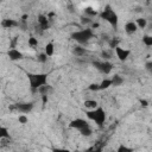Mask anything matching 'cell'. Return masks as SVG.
<instances>
[{"instance_id":"obj_29","label":"cell","mask_w":152,"mask_h":152,"mask_svg":"<svg viewBox=\"0 0 152 152\" xmlns=\"http://www.w3.org/2000/svg\"><path fill=\"white\" fill-rule=\"evenodd\" d=\"M28 45L32 46V48H36L38 45V39L36 37H30L28 38Z\"/></svg>"},{"instance_id":"obj_1","label":"cell","mask_w":152,"mask_h":152,"mask_svg":"<svg viewBox=\"0 0 152 152\" xmlns=\"http://www.w3.org/2000/svg\"><path fill=\"white\" fill-rule=\"evenodd\" d=\"M30 87L33 91H38V89L45 84H48V75L46 74H28Z\"/></svg>"},{"instance_id":"obj_6","label":"cell","mask_w":152,"mask_h":152,"mask_svg":"<svg viewBox=\"0 0 152 152\" xmlns=\"http://www.w3.org/2000/svg\"><path fill=\"white\" fill-rule=\"evenodd\" d=\"M11 109H17L19 110L20 113H30L32 109H33V103L32 102H23V103H17L14 106L11 107Z\"/></svg>"},{"instance_id":"obj_17","label":"cell","mask_w":152,"mask_h":152,"mask_svg":"<svg viewBox=\"0 0 152 152\" xmlns=\"http://www.w3.org/2000/svg\"><path fill=\"white\" fill-rule=\"evenodd\" d=\"M84 14H86V17H88V18H94V17H96L97 15V11L96 10H94L93 7H86L84 8Z\"/></svg>"},{"instance_id":"obj_25","label":"cell","mask_w":152,"mask_h":152,"mask_svg":"<svg viewBox=\"0 0 152 152\" xmlns=\"http://www.w3.org/2000/svg\"><path fill=\"white\" fill-rule=\"evenodd\" d=\"M80 132H81V134H82L83 137H90V135H91V133H93V131H91L90 126H88V127H86V128L81 129Z\"/></svg>"},{"instance_id":"obj_20","label":"cell","mask_w":152,"mask_h":152,"mask_svg":"<svg viewBox=\"0 0 152 152\" xmlns=\"http://www.w3.org/2000/svg\"><path fill=\"white\" fill-rule=\"evenodd\" d=\"M0 139H11L10 132H8L7 127H5V126L0 127Z\"/></svg>"},{"instance_id":"obj_37","label":"cell","mask_w":152,"mask_h":152,"mask_svg":"<svg viewBox=\"0 0 152 152\" xmlns=\"http://www.w3.org/2000/svg\"><path fill=\"white\" fill-rule=\"evenodd\" d=\"M42 97H43V103H46V101H48V96L44 95V96H42Z\"/></svg>"},{"instance_id":"obj_4","label":"cell","mask_w":152,"mask_h":152,"mask_svg":"<svg viewBox=\"0 0 152 152\" xmlns=\"http://www.w3.org/2000/svg\"><path fill=\"white\" fill-rule=\"evenodd\" d=\"M86 114H87V118L90 119L91 121H94L97 126H102L106 121V113H104L103 108H101V107H97L93 110H88Z\"/></svg>"},{"instance_id":"obj_34","label":"cell","mask_w":152,"mask_h":152,"mask_svg":"<svg viewBox=\"0 0 152 152\" xmlns=\"http://www.w3.org/2000/svg\"><path fill=\"white\" fill-rule=\"evenodd\" d=\"M52 152H71V151L68 150V148H61V147H57V148H52Z\"/></svg>"},{"instance_id":"obj_12","label":"cell","mask_w":152,"mask_h":152,"mask_svg":"<svg viewBox=\"0 0 152 152\" xmlns=\"http://www.w3.org/2000/svg\"><path fill=\"white\" fill-rule=\"evenodd\" d=\"M137 30H138V26H137L135 21H128V23H126L125 31H126L127 34H133V33L137 32Z\"/></svg>"},{"instance_id":"obj_32","label":"cell","mask_w":152,"mask_h":152,"mask_svg":"<svg viewBox=\"0 0 152 152\" xmlns=\"http://www.w3.org/2000/svg\"><path fill=\"white\" fill-rule=\"evenodd\" d=\"M18 121H19L20 124H26V122L28 121V119H27V116H26V115L21 114V115H19V118H18Z\"/></svg>"},{"instance_id":"obj_33","label":"cell","mask_w":152,"mask_h":152,"mask_svg":"<svg viewBox=\"0 0 152 152\" xmlns=\"http://www.w3.org/2000/svg\"><path fill=\"white\" fill-rule=\"evenodd\" d=\"M145 69L152 75V61H148V62L145 63Z\"/></svg>"},{"instance_id":"obj_5","label":"cell","mask_w":152,"mask_h":152,"mask_svg":"<svg viewBox=\"0 0 152 152\" xmlns=\"http://www.w3.org/2000/svg\"><path fill=\"white\" fill-rule=\"evenodd\" d=\"M93 64L100 72H102L104 75L109 74L112 71V69H113V64L110 62H108V61H101V62L100 61H95V62H93Z\"/></svg>"},{"instance_id":"obj_22","label":"cell","mask_w":152,"mask_h":152,"mask_svg":"<svg viewBox=\"0 0 152 152\" xmlns=\"http://www.w3.org/2000/svg\"><path fill=\"white\" fill-rule=\"evenodd\" d=\"M135 24H137L138 28H145L146 25H147V20H146L145 18H138V19L135 20Z\"/></svg>"},{"instance_id":"obj_27","label":"cell","mask_w":152,"mask_h":152,"mask_svg":"<svg viewBox=\"0 0 152 152\" xmlns=\"http://www.w3.org/2000/svg\"><path fill=\"white\" fill-rule=\"evenodd\" d=\"M37 61L40 62V63H45V62L48 61V56H46V53H45V52L39 53V55L37 56Z\"/></svg>"},{"instance_id":"obj_11","label":"cell","mask_w":152,"mask_h":152,"mask_svg":"<svg viewBox=\"0 0 152 152\" xmlns=\"http://www.w3.org/2000/svg\"><path fill=\"white\" fill-rule=\"evenodd\" d=\"M0 25L4 28H12V27H17L19 26V21H17L15 19H2Z\"/></svg>"},{"instance_id":"obj_28","label":"cell","mask_w":152,"mask_h":152,"mask_svg":"<svg viewBox=\"0 0 152 152\" xmlns=\"http://www.w3.org/2000/svg\"><path fill=\"white\" fill-rule=\"evenodd\" d=\"M81 19V24L82 25H89V24H93V20L90 19V18H88V17H81L80 18Z\"/></svg>"},{"instance_id":"obj_35","label":"cell","mask_w":152,"mask_h":152,"mask_svg":"<svg viewBox=\"0 0 152 152\" xmlns=\"http://www.w3.org/2000/svg\"><path fill=\"white\" fill-rule=\"evenodd\" d=\"M140 104H141L142 107H147V106H148V102H147L146 100H140Z\"/></svg>"},{"instance_id":"obj_36","label":"cell","mask_w":152,"mask_h":152,"mask_svg":"<svg viewBox=\"0 0 152 152\" xmlns=\"http://www.w3.org/2000/svg\"><path fill=\"white\" fill-rule=\"evenodd\" d=\"M100 25H99V23H93L91 24V28H95V27H99Z\"/></svg>"},{"instance_id":"obj_21","label":"cell","mask_w":152,"mask_h":152,"mask_svg":"<svg viewBox=\"0 0 152 152\" xmlns=\"http://www.w3.org/2000/svg\"><path fill=\"white\" fill-rule=\"evenodd\" d=\"M110 86H112V80H109V78H104V80H102L101 83H100V90L108 89Z\"/></svg>"},{"instance_id":"obj_14","label":"cell","mask_w":152,"mask_h":152,"mask_svg":"<svg viewBox=\"0 0 152 152\" xmlns=\"http://www.w3.org/2000/svg\"><path fill=\"white\" fill-rule=\"evenodd\" d=\"M72 53H74L76 57H82V56L87 55V50H86L83 46L77 45V46H75V48L72 49Z\"/></svg>"},{"instance_id":"obj_15","label":"cell","mask_w":152,"mask_h":152,"mask_svg":"<svg viewBox=\"0 0 152 152\" xmlns=\"http://www.w3.org/2000/svg\"><path fill=\"white\" fill-rule=\"evenodd\" d=\"M51 91H53V88H52L51 86H49V84H45V86H43V87H40V88L38 89V93L42 94V96H44V95L48 96Z\"/></svg>"},{"instance_id":"obj_24","label":"cell","mask_w":152,"mask_h":152,"mask_svg":"<svg viewBox=\"0 0 152 152\" xmlns=\"http://www.w3.org/2000/svg\"><path fill=\"white\" fill-rule=\"evenodd\" d=\"M108 45H109V48H112V49H116V48L119 46V39H116V38H112V39H109Z\"/></svg>"},{"instance_id":"obj_16","label":"cell","mask_w":152,"mask_h":152,"mask_svg":"<svg viewBox=\"0 0 152 152\" xmlns=\"http://www.w3.org/2000/svg\"><path fill=\"white\" fill-rule=\"evenodd\" d=\"M110 80H112V86H114V87H119L124 83V78L120 75H114Z\"/></svg>"},{"instance_id":"obj_9","label":"cell","mask_w":152,"mask_h":152,"mask_svg":"<svg viewBox=\"0 0 152 152\" xmlns=\"http://www.w3.org/2000/svg\"><path fill=\"white\" fill-rule=\"evenodd\" d=\"M49 20H50L49 17H46L44 14H39L38 15V25L42 27L43 31H45V30H48L50 27V21Z\"/></svg>"},{"instance_id":"obj_8","label":"cell","mask_w":152,"mask_h":152,"mask_svg":"<svg viewBox=\"0 0 152 152\" xmlns=\"http://www.w3.org/2000/svg\"><path fill=\"white\" fill-rule=\"evenodd\" d=\"M115 53H116V57L119 58V61L124 62V61H126V59L129 57L131 51H129V50H127V49H124V48L118 46V48L115 49Z\"/></svg>"},{"instance_id":"obj_23","label":"cell","mask_w":152,"mask_h":152,"mask_svg":"<svg viewBox=\"0 0 152 152\" xmlns=\"http://www.w3.org/2000/svg\"><path fill=\"white\" fill-rule=\"evenodd\" d=\"M142 43L146 46H152V36H148V34L142 37Z\"/></svg>"},{"instance_id":"obj_38","label":"cell","mask_w":152,"mask_h":152,"mask_svg":"<svg viewBox=\"0 0 152 152\" xmlns=\"http://www.w3.org/2000/svg\"><path fill=\"white\" fill-rule=\"evenodd\" d=\"M151 28H152V24H151Z\"/></svg>"},{"instance_id":"obj_10","label":"cell","mask_w":152,"mask_h":152,"mask_svg":"<svg viewBox=\"0 0 152 152\" xmlns=\"http://www.w3.org/2000/svg\"><path fill=\"white\" fill-rule=\"evenodd\" d=\"M7 56L10 57L11 61H20L23 58V53L19 50L14 49V48H12V49H10L7 51Z\"/></svg>"},{"instance_id":"obj_7","label":"cell","mask_w":152,"mask_h":152,"mask_svg":"<svg viewBox=\"0 0 152 152\" xmlns=\"http://www.w3.org/2000/svg\"><path fill=\"white\" fill-rule=\"evenodd\" d=\"M69 126H70L71 128H75V129L81 131V129H83V128L88 127V126H89V124H88L84 119H80V118H77V119H74V120L69 124Z\"/></svg>"},{"instance_id":"obj_2","label":"cell","mask_w":152,"mask_h":152,"mask_svg":"<svg viewBox=\"0 0 152 152\" xmlns=\"http://www.w3.org/2000/svg\"><path fill=\"white\" fill-rule=\"evenodd\" d=\"M94 37V33H93V30L91 28H83V30H80V31H75L71 33V38L77 42L78 44H87L91 38Z\"/></svg>"},{"instance_id":"obj_18","label":"cell","mask_w":152,"mask_h":152,"mask_svg":"<svg viewBox=\"0 0 152 152\" xmlns=\"http://www.w3.org/2000/svg\"><path fill=\"white\" fill-rule=\"evenodd\" d=\"M84 107L86 108H89L90 110H93V109L97 108L99 106H97V102L95 100H86L84 101Z\"/></svg>"},{"instance_id":"obj_30","label":"cell","mask_w":152,"mask_h":152,"mask_svg":"<svg viewBox=\"0 0 152 152\" xmlns=\"http://www.w3.org/2000/svg\"><path fill=\"white\" fill-rule=\"evenodd\" d=\"M101 56L104 58V61H107V59H109V58L112 57V53H110L108 50H102V52H101Z\"/></svg>"},{"instance_id":"obj_13","label":"cell","mask_w":152,"mask_h":152,"mask_svg":"<svg viewBox=\"0 0 152 152\" xmlns=\"http://www.w3.org/2000/svg\"><path fill=\"white\" fill-rule=\"evenodd\" d=\"M103 146H104V142H97V144L88 147L84 152H102L103 151Z\"/></svg>"},{"instance_id":"obj_19","label":"cell","mask_w":152,"mask_h":152,"mask_svg":"<svg viewBox=\"0 0 152 152\" xmlns=\"http://www.w3.org/2000/svg\"><path fill=\"white\" fill-rule=\"evenodd\" d=\"M44 50H45L44 52L46 53V56L50 57V56H52L53 52H55V46H53L52 43H48V44L45 45V49H44Z\"/></svg>"},{"instance_id":"obj_26","label":"cell","mask_w":152,"mask_h":152,"mask_svg":"<svg viewBox=\"0 0 152 152\" xmlns=\"http://www.w3.org/2000/svg\"><path fill=\"white\" fill-rule=\"evenodd\" d=\"M116 152H133V150H132L131 147L126 146V145H120V146L118 147Z\"/></svg>"},{"instance_id":"obj_3","label":"cell","mask_w":152,"mask_h":152,"mask_svg":"<svg viewBox=\"0 0 152 152\" xmlns=\"http://www.w3.org/2000/svg\"><path fill=\"white\" fill-rule=\"evenodd\" d=\"M100 17H101L103 20H106L107 23H109L114 28L118 27V23H119L118 14L115 13L114 10H112V7H110L109 5H107V6L104 7V10L100 13Z\"/></svg>"},{"instance_id":"obj_31","label":"cell","mask_w":152,"mask_h":152,"mask_svg":"<svg viewBox=\"0 0 152 152\" xmlns=\"http://www.w3.org/2000/svg\"><path fill=\"white\" fill-rule=\"evenodd\" d=\"M89 90L91 91H96V90H100V83H91L89 87H88Z\"/></svg>"}]
</instances>
